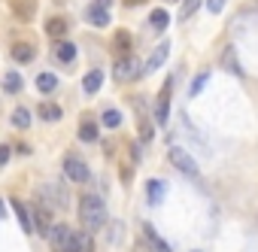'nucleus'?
Here are the masks:
<instances>
[{
	"mask_svg": "<svg viewBox=\"0 0 258 252\" xmlns=\"http://www.w3.org/2000/svg\"><path fill=\"white\" fill-rule=\"evenodd\" d=\"M79 219L85 225V231H100L109 219H106V204L94 195H82L79 198Z\"/></svg>",
	"mask_w": 258,
	"mask_h": 252,
	"instance_id": "f257e3e1",
	"label": "nucleus"
},
{
	"mask_svg": "<svg viewBox=\"0 0 258 252\" xmlns=\"http://www.w3.org/2000/svg\"><path fill=\"white\" fill-rule=\"evenodd\" d=\"M37 198H40V204L49 207V210H67V207H70V198H67V192H64L61 182H46V185H40Z\"/></svg>",
	"mask_w": 258,
	"mask_h": 252,
	"instance_id": "f03ea898",
	"label": "nucleus"
},
{
	"mask_svg": "<svg viewBox=\"0 0 258 252\" xmlns=\"http://www.w3.org/2000/svg\"><path fill=\"white\" fill-rule=\"evenodd\" d=\"M167 158H170V164L179 170V173H185L188 179H201V170H198V161L185 152V149H179V146H170V152H167Z\"/></svg>",
	"mask_w": 258,
	"mask_h": 252,
	"instance_id": "7ed1b4c3",
	"label": "nucleus"
},
{
	"mask_svg": "<svg viewBox=\"0 0 258 252\" xmlns=\"http://www.w3.org/2000/svg\"><path fill=\"white\" fill-rule=\"evenodd\" d=\"M64 176L70 179V182H88L91 179V173H88V164L79 158V155H67L64 158Z\"/></svg>",
	"mask_w": 258,
	"mask_h": 252,
	"instance_id": "20e7f679",
	"label": "nucleus"
},
{
	"mask_svg": "<svg viewBox=\"0 0 258 252\" xmlns=\"http://www.w3.org/2000/svg\"><path fill=\"white\" fill-rule=\"evenodd\" d=\"M140 70H143V64H140L137 58L124 55V58H118V64H115L112 76H115V82H131V79H137V76H140Z\"/></svg>",
	"mask_w": 258,
	"mask_h": 252,
	"instance_id": "39448f33",
	"label": "nucleus"
},
{
	"mask_svg": "<svg viewBox=\"0 0 258 252\" xmlns=\"http://www.w3.org/2000/svg\"><path fill=\"white\" fill-rule=\"evenodd\" d=\"M46 237H49V243H52V249H55V252H70V243H73V231H70L67 225H52Z\"/></svg>",
	"mask_w": 258,
	"mask_h": 252,
	"instance_id": "423d86ee",
	"label": "nucleus"
},
{
	"mask_svg": "<svg viewBox=\"0 0 258 252\" xmlns=\"http://www.w3.org/2000/svg\"><path fill=\"white\" fill-rule=\"evenodd\" d=\"M170 88H173V76L164 82V88H161V94H158V100H155V121H158V124H164V121L170 118Z\"/></svg>",
	"mask_w": 258,
	"mask_h": 252,
	"instance_id": "0eeeda50",
	"label": "nucleus"
},
{
	"mask_svg": "<svg viewBox=\"0 0 258 252\" xmlns=\"http://www.w3.org/2000/svg\"><path fill=\"white\" fill-rule=\"evenodd\" d=\"M31 216H34V231L37 234H49V228H52V210L49 207H43V204H37L34 210H31Z\"/></svg>",
	"mask_w": 258,
	"mask_h": 252,
	"instance_id": "6e6552de",
	"label": "nucleus"
},
{
	"mask_svg": "<svg viewBox=\"0 0 258 252\" xmlns=\"http://www.w3.org/2000/svg\"><path fill=\"white\" fill-rule=\"evenodd\" d=\"M167 52H170V46H167V43H161V46H158V49H155V52L146 58V64H143L140 76H143V73H155V70H158V67L167 61Z\"/></svg>",
	"mask_w": 258,
	"mask_h": 252,
	"instance_id": "1a4fd4ad",
	"label": "nucleus"
},
{
	"mask_svg": "<svg viewBox=\"0 0 258 252\" xmlns=\"http://www.w3.org/2000/svg\"><path fill=\"white\" fill-rule=\"evenodd\" d=\"M13 210H16L19 222H22V231H25V234H34V216H31V210H28L19 198H13Z\"/></svg>",
	"mask_w": 258,
	"mask_h": 252,
	"instance_id": "9d476101",
	"label": "nucleus"
},
{
	"mask_svg": "<svg viewBox=\"0 0 258 252\" xmlns=\"http://www.w3.org/2000/svg\"><path fill=\"white\" fill-rule=\"evenodd\" d=\"M222 67H225L228 73H234V76H243V67H240V61H237L234 46H225V49H222Z\"/></svg>",
	"mask_w": 258,
	"mask_h": 252,
	"instance_id": "9b49d317",
	"label": "nucleus"
},
{
	"mask_svg": "<svg viewBox=\"0 0 258 252\" xmlns=\"http://www.w3.org/2000/svg\"><path fill=\"white\" fill-rule=\"evenodd\" d=\"M131 34H127V31H118L115 37H112V52H115V58H124L127 52H131Z\"/></svg>",
	"mask_w": 258,
	"mask_h": 252,
	"instance_id": "f8f14e48",
	"label": "nucleus"
},
{
	"mask_svg": "<svg viewBox=\"0 0 258 252\" xmlns=\"http://www.w3.org/2000/svg\"><path fill=\"white\" fill-rule=\"evenodd\" d=\"M85 19L94 25V28H106L109 25V13H106V7H100V4H94V7H88V13H85Z\"/></svg>",
	"mask_w": 258,
	"mask_h": 252,
	"instance_id": "ddd939ff",
	"label": "nucleus"
},
{
	"mask_svg": "<svg viewBox=\"0 0 258 252\" xmlns=\"http://www.w3.org/2000/svg\"><path fill=\"white\" fill-rule=\"evenodd\" d=\"M46 34H49L52 40H64V37H67V19L52 16V19L46 22Z\"/></svg>",
	"mask_w": 258,
	"mask_h": 252,
	"instance_id": "4468645a",
	"label": "nucleus"
},
{
	"mask_svg": "<svg viewBox=\"0 0 258 252\" xmlns=\"http://www.w3.org/2000/svg\"><path fill=\"white\" fill-rule=\"evenodd\" d=\"M100 85H103V73H100V70H88L85 79H82V91H85V94H97Z\"/></svg>",
	"mask_w": 258,
	"mask_h": 252,
	"instance_id": "2eb2a0df",
	"label": "nucleus"
},
{
	"mask_svg": "<svg viewBox=\"0 0 258 252\" xmlns=\"http://www.w3.org/2000/svg\"><path fill=\"white\" fill-rule=\"evenodd\" d=\"M146 201H149L152 207H158V204L164 201V182H161V179H149V182H146Z\"/></svg>",
	"mask_w": 258,
	"mask_h": 252,
	"instance_id": "dca6fc26",
	"label": "nucleus"
},
{
	"mask_svg": "<svg viewBox=\"0 0 258 252\" xmlns=\"http://www.w3.org/2000/svg\"><path fill=\"white\" fill-rule=\"evenodd\" d=\"M143 237H146V243H149V246H152L155 252H170V246H167V243H164V240L158 237V231H155V228H152L149 222L143 225Z\"/></svg>",
	"mask_w": 258,
	"mask_h": 252,
	"instance_id": "f3484780",
	"label": "nucleus"
},
{
	"mask_svg": "<svg viewBox=\"0 0 258 252\" xmlns=\"http://www.w3.org/2000/svg\"><path fill=\"white\" fill-rule=\"evenodd\" d=\"M13 58H16L19 64H28V61L37 58V49H34L31 43H16V46H13Z\"/></svg>",
	"mask_w": 258,
	"mask_h": 252,
	"instance_id": "a211bd4d",
	"label": "nucleus"
},
{
	"mask_svg": "<svg viewBox=\"0 0 258 252\" xmlns=\"http://www.w3.org/2000/svg\"><path fill=\"white\" fill-rule=\"evenodd\" d=\"M55 88H58V76H55V73H40V76H37V91L52 94Z\"/></svg>",
	"mask_w": 258,
	"mask_h": 252,
	"instance_id": "6ab92c4d",
	"label": "nucleus"
},
{
	"mask_svg": "<svg viewBox=\"0 0 258 252\" xmlns=\"http://www.w3.org/2000/svg\"><path fill=\"white\" fill-rule=\"evenodd\" d=\"M37 112H40V118H43V121H58V118L64 115V112H61V106H55V103H40V109H37Z\"/></svg>",
	"mask_w": 258,
	"mask_h": 252,
	"instance_id": "aec40b11",
	"label": "nucleus"
},
{
	"mask_svg": "<svg viewBox=\"0 0 258 252\" xmlns=\"http://www.w3.org/2000/svg\"><path fill=\"white\" fill-rule=\"evenodd\" d=\"M149 25H152L155 31H164V28L170 25V16H167L164 10H152V13H149Z\"/></svg>",
	"mask_w": 258,
	"mask_h": 252,
	"instance_id": "412c9836",
	"label": "nucleus"
},
{
	"mask_svg": "<svg viewBox=\"0 0 258 252\" xmlns=\"http://www.w3.org/2000/svg\"><path fill=\"white\" fill-rule=\"evenodd\" d=\"M55 55H58L61 61H76V46H73V43H67V40H58Z\"/></svg>",
	"mask_w": 258,
	"mask_h": 252,
	"instance_id": "4be33fe9",
	"label": "nucleus"
},
{
	"mask_svg": "<svg viewBox=\"0 0 258 252\" xmlns=\"http://www.w3.org/2000/svg\"><path fill=\"white\" fill-rule=\"evenodd\" d=\"M13 10L19 13V19H31L34 16V0H13Z\"/></svg>",
	"mask_w": 258,
	"mask_h": 252,
	"instance_id": "5701e85b",
	"label": "nucleus"
},
{
	"mask_svg": "<svg viewBox=\"0 0 258 252\" xmlns=\"http://www.w3.org/2000/svg\"><path fill=\"white\" fill-rule=\"evenodd\" d=\"M31 109L28 106H19L16 112H13V124H16V128H28V124H31Z\"/></svg>",
	"mask_w": 258,
	"mask_h": 252,
	"instance_id": "b1692460",
	"label": "nucleus"
},
{
	"mask_svg": "<svg viewBox=\"0 0 258 252\" xmlns=\"http://www.w3.org/2000/svg\"><path fill=\"white\" fill-rule=\"evenodd\" d=\"M4 88H7L10 94H19V91H22V76H19V73H7V76H4Z\"/></svg>",
	"mask_w": 258,
	"mask_h": 252,
	"instance_id": "393cba45",
	"label": "nucleus"
},
{
	"mask_svg": "<svg viewBox=\"0 0 258 252\" xmlns=\"http://www.w3.org/2000/svg\"><path fill=\"white\" fill-rule=\"evenodd\" d=\"M79 137H82L85 143H94V140H97V124H94V121H82Z\"/></svg>",
	"mask_w": 258,
	"mask_h": 252,
	"instance_id": "a878e982",
	"label": "nucleus"
},
{
	"mask_svg": "<svg viewBox=\"0 0 258 252\" xmlns=\"http://www.w3.org/2000/svg\"><path fill=\"white\" fill-rule=\"evenodd\" d=\"M198 7H201V0H185V4H182V13H179V22H188V19L198 13Z\"/></svg>",
	"mask_w": 258,
	"mask_h": 252,
	"instance_id": "bb28decb",
	"label": "nucleus"
},
{
	"mask_svg": "<svg viewBox=\"0 0 258 252\" xmlns=\"http://www.w3.org/2000/svg\"><path fill=\"white\" fill-rule=\"evenodd\" d=\"M207 79H210V73H201V76H195V79H191V88H188V94H191V97H198V94L204 91Z\"/></svg>",
	"mask_w": 258,
	"mask_h": 252,
	"instance_id": "cd10ccee",
	"label": "nucleus"
},
{
	"mask_svg": "<svg viewBox=\"0 0 258 252\" xmlns=\"http://www.w3.org/2000/svg\"><path fill=\"white\" fill-rule=\"evenodd\" d=\"M103 124H106V128H118V124H121V112L118 109H106L103 112Z\"/></svg>",
	"mask_w": 258,
	"mask_h": 252,
	"instance_id": "c85d7f7f",
	"label": "nucleus"
},
{
	"mask_svg": "<svg viewBox=\"0 0 258 252\" xmlns=\"http://www.w3.org/2000/svg\"><path fill=\"white\" fill-rule=\"evenodd\" d=\"M152 137H155V131H152V124H149V121H146V118L140 115V140H143V143H149Z\"/></svg>",
	"mask_w": 258,
	"mask_h": 252,
	"instance_id": "c756f323",
	"label": "nucleus"
},
{
	"mask_svg": "<svg viewBox=\"0 0 258 252\" xmlns=\"http://www.w3.org/2000/svg\"><path fill=\"white\" fill-rule=\"evenodd\" d=\"M109 225V243H118V234H121V225L118 222H106Z\"/></svg>",
	"mask_w": 258,
	"mask_h": 252,
	"instance_id": "7c9ffc66",
	"label": "nucleus"
},
{
	"mask_svg": "<svg viewBox=\"0 0 258 252\" xmlns=\"http://www.w3.org/2000/svg\"><path fill=\"white\" fill-rule=\"evenodd\" d=\"M225 4H228V0H207V10L216 16V13H222V7H225Z\"/></svg>",
	"mask_w": 258,
	"mask_h": 252,
	"instance_id": "2f4dec72",
	"label": "nucleus"
},
{
	"mask_svg": "<svg viewBox=\"0 0 258 252\" xmlns=\"http://www.w3.org/2000/svg\"><path fill=\"white\" fill-rule=\"evenodd\" d=\"M10 161V146H0V167Z\"/></svg>",
	"mask_w": 258,
	"mask_h": 252,
	"instance_id": "473e14b6",
	"label": "nucleus"
},
{
	"mask_svg": "<svg viewBox=\"0 0 258 252\" xmlns=\"http://www.w3.org/2000/svg\"><path fill=\"white\" fill-rule=\"evenodd\" d=\"M137 4H143V0H124V7H137Z\"/></svg>",
	"mask_w": 258,
	"mask_h": 252,
	"instance_id": "72a5a7b5",
	"label": "nucleus"
},
{
	"mask_svg": "<svg viewBox=\"0 0 258 252\" xmlns=\"http://www.w3.org/2000/svg\"><path fill=\"white\" fill-rule=\"evenodd\" d=\"M94 4H100V7H109V4H112V0H94Z\"/></svg>",
	"mask_w": 258,
	"mask_h": 252,
	"instance_id": "f704fd0d",
	"label": "nucleus"
},
{
	"mask_svg": "<svg viewBox=\"0 0 258 252\" xmlns=\"http://www.w3.org/2000/svg\"><path fill=\"white\" fill-rule=\"evenodd\" d=\"M7 216V210H4V201H0V219H4Z\"/></svg>",
	"mask_w": 258,
	"mask_h": 252,
	"instance_id": "c9c22d12",
	"label": "nucleus"
},
{
	"mask_svg": "<svg viewBox=\"0 0 258 252\" xmlns=\"http://www.w3.org/2000/svg\"><path fill=\"white\" fill-rule=\"evenodd\" d=\"M164 4H176V0H164Z\"/></svg>",
	"mask_w": 258,
	"mask_h": 252,
	"instance_id": "e433bc0d",
	"label": "nucleus"
}]
</instances>
